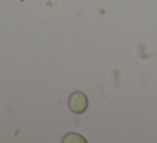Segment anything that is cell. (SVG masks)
<instances>
[{
	"mask_svg": "<svg viewBox=\"0 0 157 143\" xmlns=\"http://www.w3.org/2000/svg\"><path fill=\"white\" fill-rule=\"evenodd\" d=\"M86 108H88V98H86L85 93L83 91L73 93L71 98H69V109L76 115H81V113L86 111Z\"/></svg>",
	"mask_w": 157,
	"mask_h": 143,
	"instance_id": "1",
	"label": "cell"
},
{
	"mask_svg": "<svg viewBox=\"0 0 157 143\" xmlns=\"http://www.w3.org/2000/svg\"><path fill=\"white\" fill-rule=\"evenodd\" d=\"M73 140H79V141H85V138H79V136H76V133H69V136H66L64 141H73Z\"/></svg>",
	"mask_w": 157,
	"mask_h": 143,
	"instance_id": "2",
	"label": "cell"
}]
</instances>
